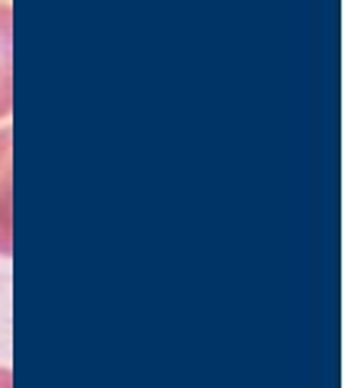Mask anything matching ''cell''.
<instances>
[{"label":"cell","instance_id":"cell-1","mask_svg":"<svg viewBox=\"0 0 344 388\" xmlns=\"http://www.w3.org/2000/svg\"><path fill=\"white\" fill-rule=\"evenodd\" d=\"M11 251V132L0 129V254Z\"/></svg>","mask_w":344,"mask_h":388},{"label":"cell","instance_id":"cell-2","mask_svg":"<svg viewBox=\"0 0 344 388\" xmlns=\"http://www.w3.org/2000/svg\"><path fill=\"white\" fill-rule=\"evenodd\" d=\"M11 111V11L0 3V119Z\"/></svg>","mask_w":344,"mask_h":388},{"label":"cell","instance_id":"cell-3","mask_svg":"<svg viewBox=\"0 0 344 388\" xmlns=\"http://www.w3.org/2000/svg\"><path fill=\"white\" fill-rule=\"evenodd\" d=\"M0 388H13L11 386V373L6 367H0Z\"/></svg>","mask_w":344,"mask_h":388}]
</instances>
